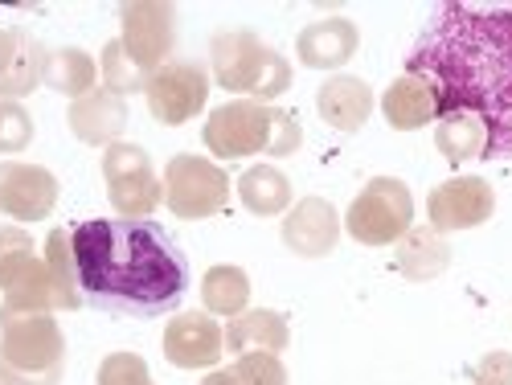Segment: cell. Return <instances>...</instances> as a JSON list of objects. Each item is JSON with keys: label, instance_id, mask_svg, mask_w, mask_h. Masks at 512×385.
Returning a JSON list of instances; mask_svg holds the SVG:
<instances>
[{"label": "cell", "instance_id": "24", "mask_svg": "<svg viewBox=\"0 0 512 385\" xmlns=\"http://www.w3.org/2000/svg\"><path fill=\"white\" fill-rule=\"evenodd\" d=\"M234 185H238L242 205L250 213H259V218H275V213H287L291 205V181L275 164H250Z\"/></svg>", "mask_w": 512, "mask_h": 385}, {"label": "cell", "instance_id": "14", "mask_svg": "<svg viewBox=\"0 0 512 385\" xmlns=\"http://www.w3.org/2000/svg\"><path fill=\"white\" fill-rule=\"evenodd\" d=\"M283 246L300 259H324V254L336 250L340 238V213L328 197H304L287 209L283 218Z\"/></svg>", "mask_w": 512, "mask_h": 385}, {"label": "cell", "instance_id": "12", "mask_svg": "<svg viewBox=\"0 0 512 385\" xmlns=\"http://www.w3.org/2000/svg\"><path fill=\"white\" fill-rule=\"evenodd\" d=\"M58 209V177L41 164L0 160V213L17 222H41Z\"/></svg>", "mask_w": 512, "mask_h": 385}, {"label": "cell", "instance_id": "2", "mask_svg": "<svg viewBox=\"0 0 512 385\" xmlns=\"http://www.w3.org/2000/svg\"><path fill=\"white\" fill-rule=\"evenodd\" d=\"M70 234L82 299L99 308L156 316L173 308L189 283L185 254L152 222L95 218L74 226Z\"/></svg>", "mask_w": 512, "mask_h": 385}, {"label": "cell", "instance_id": "16", "mask_svg": "<svg viewBox=\"0 0 512 385\" xmlns=\"http://www.w3.org/2000/svg\"><path fill=\"white\" fill-rule=\"evenodd\" d=\"M361 46V33L349 17H320L295 37V58L308 70H340Z\"/></svg>", "mask_w": 512, "mask_h": 385}, {"label": "cell", "instance_id": "19", "mask_svg": "<svg viewBox=\"0 0 512 385\" xmlns=\"http://www.w3.org/2000/svg\"><path fill=\"white\" fill-rule=\"evenodd\" d=\"M50 312H66V299H62V287L54 283L46 259H33L29 271L5 291V304H0V324L25 320V316H50Z\"/></svg>", "mask_w": 512, "mask_h": 385}, {"label": "cell", "instance_id": "25", "mask_svg": "<svg viewBox=\"0 0 512 385\" xmlns=\"http://www.w3.org/2000/svg\"><path fill=\"white\" fill-rule=\"evenodd\" d=\"M435 148L447 164H472V160H484V148H488V132L476 115H443L439 127H435Z\"/></svg>", "mask_w": 512, "mask_h": 385}, {"label": "cell", "instance_id": "29", "mask_svg": "<svg viewBox=\"0 0 512 385\" xmlns=\"http://www.w3.org/2000/svg\"><path fill=\"white\" fill-rule=\"evenodd\" d=\"M33 259H37L33 238L21 226H0V291H9L29 271Z\"/></svg>", "mask_w": 512, "mask_h": 385}, {"label": "cell", "instance_id": "3", "mask_svg": "<svg viewBox=\"0 0 512 385\" xmlns=\"http://www.w3.org/2000/svg\"><path fill=\"white\" fill-rule=\"evenodd\" d=\"M205 148L218 160H246V156H291L304 144V127L291 111H279L271 103L234 99L222 103L205 119L201 132Z\"/></svg>", "mask_w": 512, "mask_h": 385}, {"label": "cell", "instance_id": "15", "mask_svg": "<svg viewBox=\"0 0 512 385\" xmlns=\"http://www.w3.org/2000/svg\"><path fill=\"white\" fill-rule=\"evenodd\" d=\"M46 46L21 25L0 29V99H25L41 87V74H46Z\"/></svg>", "mask_w": 512, "mask_h": 385}, {"label": "cell", "instance_id": "9", "mask_svg": "<svg viewBox=\"0 0 512 385\" xmlns=\"http://www.w3.org/2000/svg\"><path fill=\"white\" fill-rule=\"evenodd\" d=\"M119 21H123V50L132 58L144 74H156L160 66H168L173 58V46H177V13L173 5H160V0H132V5L119 9Z\"/></svg>", "mask_w": 512, "mask_h": 385}, {"label": "cell", "instance_id": "11", "mask_svg": "<svg viewBox=\"0 0 512 385\" xmlns=\"http://www.w3.org/2000/svg\"><path fill=\"white\" fill-rule=\"evenodd\" d=\"M492 213H496V189L484 177H451L426 197V218H431V230L439 234L476 230Z\"/></svg>", "mask_w": 512, "mask_h": 385}, {"label": "cell", "instance_id": "30", "mask_svg": "<svg viewBox=\"0 0 512 385\" xmlns=\"http://www.w3.org/2000/svg\"><path fill=\"white\" fill-rule=\"evenodd\" d=\"M99 385H152L148 361L140 353H111L99 365Z\"/></svg>", "mask_w": 512, "mask_h": 385}, {"label": "cell", "instance_id": "23", "mask_svg": "<svg viewBox=\"0 0 512 385\" xmlns=\"http://www.w3.org/2000/svg\"><path fill=\"white\" fill-rule=\"evenodd\" d=\"M41 82H46L50 91L66 95L70 103L99 91V66L87 50L78 46H62V50H50L46 54V74H41Z\"/></svg>", "mask_w": 512, "mask_h": 385}, {"label": "cell", "instance_id": "17", "mask_svg": "<svg viewBox=\"0 0 512 385\" xmlns=\"http://www.w3.org/2000/svg\"><path fill=\"white\" fill-rule=\"evenodd\" d=\"M127 99L111 95V91H91V95H82L70 103L66 111V123H70V132L82 140V144H91V148H111L119 144L123 136V127H127Z\"/></svg>", "mask_w": 512, "mask_h": 385}, {"label": "cell", "instance_id": "10", "mask_svg": "<svg viewBox=\"0 0 512 385\" xmlns=\"http://www.w3.org/2000/svg\"><path fill=\"white\" fill-rule=\"evenodd\" d=\"M144 99H148V111L156 123L164 127H181L189 123L193 115L205 111V99H209V74L201 62H189V58H177L160 66L148 87H144Z\"/></svg>", "mask_w": 512, "mask_h": 385}, {"label": "cell", "instance_id": "4", "mask_svg": "<svg viewBox=\"0 0 512 385\" xmlns=\"http://www.w3.org/2000/svg\"><path fill=\"white\" fill-rule=\"evenodd\" d=\"M209 66L213 78L234 95H250L254 103H271L291 91V66L287 58L267 46L250 29H222L209 41Z\"/></svg>", "mask_w": 512, "mask_h": 385}, {"label": "cell", "instance_id": "32", "mask_svg": "<svg viewBox=\"0 0 512 385\" xmlns=\"http://www.w3.org/2000/svg\"><path fill=\"white\" fill-rule=\"evenodd\" d=\"M234 377L242 385H287V369L275 353H246L234 365Z\"/></svg>", "mask_w": 512, "mask_h": 385}, {"label": "cell", "instance_id": "28", "mask_svg": "<svg viewBox=\"0 0 512 385\" xmlns=\"http://www.w3.org/2000/svg\"><path fill=\"white\" fill-rule=\"evenodd\" d=\"M148 78H152V74H144L132 58H127V50H123V41H119V37L107 41V46H103V58H99V82H103V91L127 99V95L144 91V87H148Z\"/></svg>", "mask_w": 512, "mask_h": 385}, {"label": "cell", "instance_id": "6", "mask_svg": "<svg viewBox=\"0 0 512 385\" xmlns=\"http://www.w3.org/2000/svg\"><path fill=\"white\" fill-rule=\"evenodd\" d=\"M414 226V197L398 177H373L349 205L345 230L361 246H394Z\"/></svg>", "mask_w": 512, "mask_h": 385}, {"label": "cell", "instance_id": "34", "mask_svg": "<svg viewBox=\"0 0 512 385\" xmlns=\"http://www.w3.org/2000/svg\"><path fill=\"white\" fill-rule=\"evenodd\" d=\"M197 385H242V381L234 377V369H213V373H205Z\"/></svg>", "mask_w": 512, "mask_h": 385}, {"label": "cell", "instance_id": "21", "mask_svg": "<svg viewBox=\"0 0 512 385\" xmlns=\"http://www.w3.org/2000/svg\"><path fill=\"white\" fill-rule=\"evenodd\" d=\"M381 111H386V123L398 127V132H418V127L439 119V99L418 74H398L386 87Z\"/></svg>", "mask_w": 512, "mask_h": 385}, {"label": "cell", "instance_id": "22", "mask_svg": "<svg viewBox=\"0 0 512 385\" xmlns=\"http://www.w3.org/2000/svg\"><path fill=\"white\" fill-rule=\"evenodd\" d=\"M451 267V246L431 226H410V234L398 242V271L410 283H431Z\"/></svg>", "mask_w": 512, "mask_h": 385}, {"label": "cell", "instance_id": "18", "mask_svg": "<svg viewBox=\"0 0 512 385\" xmlns=\"http://www.w3.org/2000/svg\"><path fill=\"white\" fill-rule=\"evenodd\" d=\"M316 111L336 132H361L365 119L373 115V91L357 74H336L316 91Z\"/></svg>", "mask_w": 512, "mask_h": 385}, {"label": "cell", "instance_id": "13", "mask_svg": "<svg viewBox=\"0 0 512 385\" xmlns=\"http://www.w3.org/2000/svg\"><path fill=\"white\" fill-rule=\"evenodd\" d=\"M226 353V332L213 316L185 312L164 328V357L177 369H213Z\"/></svg>", "mask_w": 512, "mask_h": 385}, {"label": "cell", "instance_id": "8", "mask_svg": "<svg viewBox=\"0 0 512 385\" xmlns=\"http://www.w3.org/2000/svg\"><path fill=\"white\" fill-rule=\"evenodd\" d=\"M103 181H107L111 209L127 222H144L164 201V181L156 177V168L140 144H127V140L111 144L103 152Z\"/></svg>", "mask_w": 512, "mask_h": 385}, {"label": "cell", "instance_id": "27", "mask_svg": "<svg viewBox=\"0 0 512 385\" xmlns=\"http://www.w3.org/2000/svg\"><path fill=\"white\" fill-rule=\"evenodd\" d=\"M46 267H50V275H54V283L62 287V299H66V312H74V308H82L87 299H82V287H78V263H74V234L70 230H50L46 234Z\"/></svg>", "mask_w": 512, "mask_h": 385}, {"label": "cell", "instance_id": "26", "mask_svg": "<svg viewBox=\"0 0 512 385\" xmlns=\"http://www.w3.org/2000/svg\"><path fill=\"white\" fill-rule=\"evenodd\" d=\"M201 304L213 316H230V320L242 316L246 304H250V279H246V271L234 267V263L209 267L201 275Z\"/></svg>", "mask_w": 512, "mask_h": 385}, {"label": "cell", "instance_id": "31", "mask_svg": "<svg viewBox=\"0 0 512 385\" xmlns=\"http://www.w3.org/2000/svg\"><path fill=\"white\" fill-rule=\"evenodd\" d=\"M33 140V119L21 103L0 99V152H21Z\"/></svg>", "mask_w": 512, "mask_h": 385}, {"label": "cell", "instance_id": "5", "mask_svg": "<svg viewBox=\"0 0 512 385\" xmlns=\"http://www.w3.org/2000/svg\"><path fill=\"white\" fill-rule=\"evenodd\" d=\"M66 336L54 316L0 324V385H62Z\"/></svg>", "mask_w": 512, "mask_h": 385}, {"label": "cell", "instance_id": "7", "mask_svg": "<svg viewBox=\"0 0 512 385\" xmlns=\"http://www.w3.org/2000/svg\"><path fill=\"white\" fill-rule=\"evenodd\" d=\"M230 189L234 181L226 177V168L213 164L209 156L181 152L164 164V205L185 222H201L222 213L230 205Z\"/></svg>", "mask_w": 512, "mask_h": 385}, {"label": "cell", "instance_id": "20", "mask_svg": "<svg viewBox=\"0 0 512 385\" xmlns=\"http://www.w3.org/2000/svg\"><path fill=\"white\" fill-rule=\"evenodd\" d=\"M291 340V328L279 312L271 308H246L242 316H234L226 324V349L246 357V353H283Z\"/></svg>", "mask_w": 512, "mask_h": 385}, {"label": "cell", "instance_id": "1", "mask_svg": "<svg viewBox=\"0 0 512 385\" xmlns=\"http://www.w3.org/2000/svg\"><path fill=\"white\" fill-rule=\"evenodd\" d=\"M406 74H418L439 99V115H476L488 132L484 160L512 156V9L443 5Z\"/></svg>", "mask_w": 512, "mask_h": 385}, {"label": "cell", "instance_id": "33", "mask_svg": "<svg viewBox=\"0 0 512 385\" xmlns=\"http://www.w3.org/2000/svg\"><path fill=\"white\" fill-rule=\"evenodd\" d=\"M472 381L476 385H512V353H488V357H480Z\"/></svg>", "mask_w": 512, "mask_h": 385}]
</instances>
